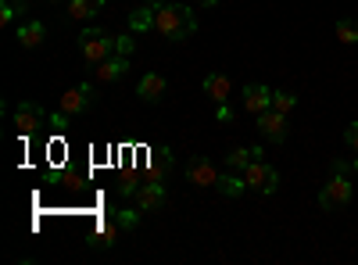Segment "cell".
<instances>
[{
    "label": "cell",
    "mask_w": 358,
    "mask_h": 265,
    "mask_svg": "<svg viewBox=\"0 0 358 265\" xmlns=\"http://www.w3.org/2000/svg\"><path fill=\"white\" fill-rule=\"evenodd\" d=\"M201 4H204V8H215V4H219V0H201Z\"/></svg>",
    "instance_id": "4316f807"
},
{
    "label": "cell",
    "mask_w": 358,
    "mask_h": 265,
    "mask_svg": "<svg viewBox=\"0 0 358 265\" xmlns=\"http://www.w3.org/2000/svg\"><path fill=\"white\" fill-rule=\"evenodd\" d=\"M147 4H165V0H147Z\"/></svg>",
    "instance_id": "f1b7e54d"
},
{
    "label": "cell",
    "mask_w": 358,
    "mask_h": 265,
    "mask_svg": "<svg viewBox=\"0 0 358 265\" xmlns=\"http://www.w3.org/2000/svg\"><path fill=\"white\" fill-rule=\"evenodd\" d=\"M115 43H118V36H111V33H104V29H79V57L86 65H101L104 57H111L115 54Z\"/></svg>",
    "instance_id": "3957f363"
},
{
    "label": "cell",
    "mask_w": 358,
    "mask_h": 265,
    "mask_svg": "<svg viewBox=\"0 0 358 265\" xmlns=\"http://www.w3.org/2000/svg\"><path fill=\"white\" fill-rule=\"evenodd\" d=\"M172 169V151L165 147V151H155V158H151V176L155 180H162V172H169Z\"/></svg>",
    "instance_id": "cb8c5ba5"
},
{
    "label": "cell",
    "mask_w": 358,
    "mask_h": 265,
    "mask_svg": "<svg viewBox=\"0 0 358 265\" xmlns=\"http://www.w3.org/2000/svg\"><path fill=\"white\" fill-rule=\"evenodd\" d=\"M15 126H18L22 136H33V133H40L47 126V111L40 104H33V101H22L15 108Z\"/></svg>",
    "instance_id": "52a82bcc"
},
{
    "label": "cell",
    "mask_w": 358,
    "mask_h": 265,
    "mask_svg": "<svg viewBox=\"0 0 358 265\" xmlns=\"http://www.w3.org/2000/svg\"><path fill=\"white\" fill-rule=\"evenodd\" d=\"M15 40H18L22 50H36V47L47 40V25L36 22V18H22L18 29H15Z\"/></svg>",
    "instance_id": "8fae6325"
},
{
    "label": "cell",
    "mask_w": 358,
    "mask_h": 265,
    "mask_svg": "<svg viewBox=\"0 0 358 265\" xmlns=\"http://www.w3.org/2000/svg\"><path fill=\"white\" fill-rule=\"evenodd\" d=\"M50 4H69V0H50Z\"/></svg>",
    "instance_id": "83f0119b"
},
{
    "label": "cell",
    "mask_w": 358,
    "mask_h": 265,
    "mask_svg": "<svg viewBox=\"0 0 358 265\" xmlns=\"http://www.w3.org/2000/svg\"><path fill=\"white\" fill-rule=\"evenodd\" d=\"M337 40L341 43H358V22L355 18H341L337 22Z\"/></svg>",
    "instance_id": "7402d4cb"
},
{
    "label": "cell",
    "mask_w": 358,
    "mask_h": 265,
    "mask_svg": "<svg viewBox=\"0 0 358 265\" xmlns=\"http://www.w3.org/2000/svg\"><path fill=\"white\" fill-rule=\"evenodd\" d=\"M136 208L140 212H162L165 208V201H169V187H165V180H147V183H140L136 187Z\"/></svg>",
    "instance_id": "8992f818"
},
{
    "label": "cell",
    "mask_w": 358,
    "mask_h": 265,
    "mask_svg": "<svg viewBox=\"0 0 358 265\" xmlns=\"http://www.w3.org/2000/svg\"><path fill=\"white\" fill-rule=\"evenodd\" d=\"M344 143H348V147H351V151L358 155V122H351V126L344 129Z\"/></svg>",
    "instance_id": "d4e9b609"
},
{
    "label": "cell",
    "mask_w": 358,
    "mask_h": 265,
    "mask_svg": "<svg viewBox=\"0 0 358 265\" xmlns=\"http://www.w3.org/2000/svg\"><path fill=\"white\" fill-rule=\"evenodd\" d=\"M219 176H222L219 165L208 158V155H197V158L187 162V183H194V187H215Z\"/></svg>",
    "instance_id": "ba28073f"
},
{
    "label": "cell",
    "mask_w": 358,
    "mask_h": 265,
    "mask_svg": "<svg viewBox=\"0 0 358 265\" xmlns=\"http://www.w3.org/2000/svg\"><path fill=\"white\" fill-rule=\"evenodd\" d=\"M104 4H108V0H69L65 15H69L72 22H90V18H97V15L104 11Z\"/></svg>",
    "instance_id": "9a60e30c"
},
{
    "label": "cell",
    "mask_w": 358,
    "mask_h": 265,
    "mask_svg": "<svg viewBox=\"0 0 358 265\" xmlns=\"http://www.w3.org/2000/svg\"><path fill=\"white\" fill-rule=\"evenodd\" d=\"M165 90H169V83H165L162 72H143L140 83H136V97L147 101V104H158L165 97Z\"/></svg>",
    "instance_id": "7c38bea8"
},
{
    "label": "cell",
    "mask_w": 358,
    "mask_h": 265,
    "mask_svg": "<svg viewBox=\"0 0 358 265\" xmlns=\"http://www.w3.org/2000/svg\"><path fill=\"white\" fill-rule=\"evenodd\" d=\"M273 108L283 111V115H290V111L297 108V94H290V90H273Z\"/></svg>",
    "instance_id": "603a6c76"
},
{
    "label": "cell",
    "mask_w": 358,
    "mask_h": 265,
    "mask_svg": "<svg viewBox=\"0 0 358 265\" xmlns=\"http://www.w3.org/2000/svg\"><path fill=\"white\" fill-rule=\"evenodd\" d=\"M244 180H248V190H258V194H276L280 190V169H273L265 158L251 162L244 169Z\"/></svg>",
    "instance_id": "5b68a950"
},
{
    "label": "cell",
    "mask_w": 358,
    "mask_h": 265,
    "mask_svg": "<svg viewBox=\"0 0 358 265\" xmlns=\"http://www.w3.org/2000/svg\"><path fill=\"white\" fill-rule=\"evenodd\" d=\"M204 94L212 97L215 104H226L229 101V94H233V83H229V76H222V72H212V76H204Z\"/></svg>",
    "instance_id": "2e32d148"
},
{
    "label": "cell",
    "mask_w": 358,
    "mask_h": 265,
    "mask_svg": "<svg viewBox=\"0 0 358 265\" xmlns=\"http://www.w3.org/2000/svg\"><path fill=\"white\" fill-rule=\"evenodd\" d=\"M268 108H273V90H268L265 83L244 86V111H248V115H262V111H268Z\"/></svg>",
    "instance_id": "5bb4252c"
},
{
    "label": "cell",
    "mask_w": 358,
    "mask_h": 265,
    "mask_svg": "<svg viewBox=\"0 0 358 265\" xmlns=\"http://www.w3.org/2000/svg\"><path fill=\"white\" fill-rule=\"evenodd\" d=\"M197 15L194 8L179 4V0H165V4H158V18H155V33H162L165 40L172 43H187L194 33H197Z\"/></svg>",
    "instance_id": "6da1fadb"
},
{
    "label": "cell",
    "mask_w": 358,
    "mask_h": 265,
    "mask_svg": "<svg viewBox=\"0 0 358 265\" xmlns=\"http://www.w3.org/2000/svg\"><path fill=\"white\" fill-rule=\"evenodd\" d=\"M215 119H219V122H233V119H236V111L229 108V101H226V104H215Z\"/></svg>",
    "instance_id": "484cf974"
},
{
    "label": "cell",
    "mask_w": 358,
    "mask_h": 265,
    "mask_svg": "<svg viewBox=\"0 0 358 265\" xmlns=\"http://www.w3.org/2000/svg\"><path fill=\"white\" fill-rule=\"evenodd\" d=\"M111 215H115V222H118V229H122V233H133L140 226V212L136 208H118Z\"/></svg>",
    "instance_id": "44dd1931"
},
{
    "label": "cell",
    "mask_w": 358,
    "mask_h": 265,
    "mask_svg": "<svg viewBox=\"0 0 358 265\" xmlns=\"http://www.w3.org/2000/svg\"><path fill=\"white\" fill-rule=\"evenodd\" d=\"M215 190L222 194V197H244L248 194V180H244V172H222L219 176V183H215Z\"/></svg>",
    "instance_id": "d6986e66"
},
{
    "label": "cell",
    "mask_w": 358,
    "mask_h": 265,
    "mask_svg": "<svg viewBox=\"0 0 358 265\" xmlns=\"http://www.w3.org/2000/svg\"><path fill=\"white\" fill-rule=\"evenodd\" d=\"M94 101H97L94 83H79V86H69V90L62 94V101H57V111H65L69 119H79V115H86L90 108H94Z\"/></svg>",
    "instance_id": "277c9868"
},
{
    "label": "cell",
    "mask_w": 358,
    "mask_h": 265,
    "mask_svg": "<svg viewBox=\"0 0 358 265\" xmlns=\"http://www.w3.org/2000/svg\"><path fill=\"white\" fill-rule=\"evenodd\" d=\"M118 237H122V229H118L115 215L108 212V215H101V219H97L94 233H90V244H94V248H115V244H118Z\"/></svg>",
    "instance_id": "4fadbf2b"
},
{
    "label": "cell",
    "mask_w": 358,
    "mask_h": 265,
    "mask_svg": "<svg viewBox=\"0 0 358 265\" xmlns=\"http://www.w3.org/2000/svg\"><path fill=\"white\" fill-rule=\"evenodd\" d=\"M155 18H158V4H147V0H143V4L129 15V33H151Z\"/></svg>",
    "instance_id": "ac0fdd59"
},
{
    "label": "cell",
    "mask_w": 358,
    "mask_h": 265,
    "mask_svg": "<svg viewBox=\"0 0 358 265\" xmlns=\"http://www.w3.org/2000/svg\"><path fill=\"white\" fill-rule=\"evenodd\" d=\"M29 11L25 0H0V25H11L15 18H22Z\"/></svg>",
    "instance_id": "ffe728a7"
},
{
    "label": "cell",
    "mask_w": 358,
    "mask_h": 265,
    "mask_svg": "<svg viewBox=\"0 0 358 265\" xmlns=\"http://www.w3.org/2000/svg\"><path fill=\"white\" fill-rule=\"evenodd\" d=\"M129 65H133L129 54H111V57H104L101 65H94V83H118V79H126Z\"/></svg>",
    "instance_id": "30bf717a"
},
{
    "label": "cell",
    "mask_w": 358,
    "mask_h": 265,
    "mask_svg": "<svg viewBox=\"0 0 358 265\" xmlns=\"http://www.w3.org/2000/svg\"><path fill=\"white\" fill-rule=\"evenodd\" d=\"M258 158H265V151L262 147H233V151L226 155V169L229 172H244L251 162H258Z\"/></svg>",
    "instance_id": "e0dca14e"
},
{
    "label": "cell",
    "mask_w": 358,
    "mask_h": 265,
    "mask_svg": "<svg viewBox=\"0 0 358 265\" xmlns=\"http://www.w3.org/2000/svg\"><path fill=\"white\" fill-rule=\"evenodd\" d=\"M255 122H258V129H262V136L268 140V143H283L287 140V115L283 111H276V108H268V111H262V115H255Z\"/></svg>",
    "instance_id": "9c48e42d"
},
{
    "label": "cell",
    "mask_w": 358,
    "mask_h": 265,
    "mask_svg": "<svg viewBox=\"0 0 358 265\" xmlns=\"http://www.w3.org/2000/svg\"><path fill=\"white\" fill-rule=\"evenodd\" d=\"M334 176L322 183V190H319V208L322 212H337V208H344V204H351V197H355V183H351V165L344 162V158H334Z\"/></svg>",
    "instance_id": "7a4b0ae2"
}]
</instances>
